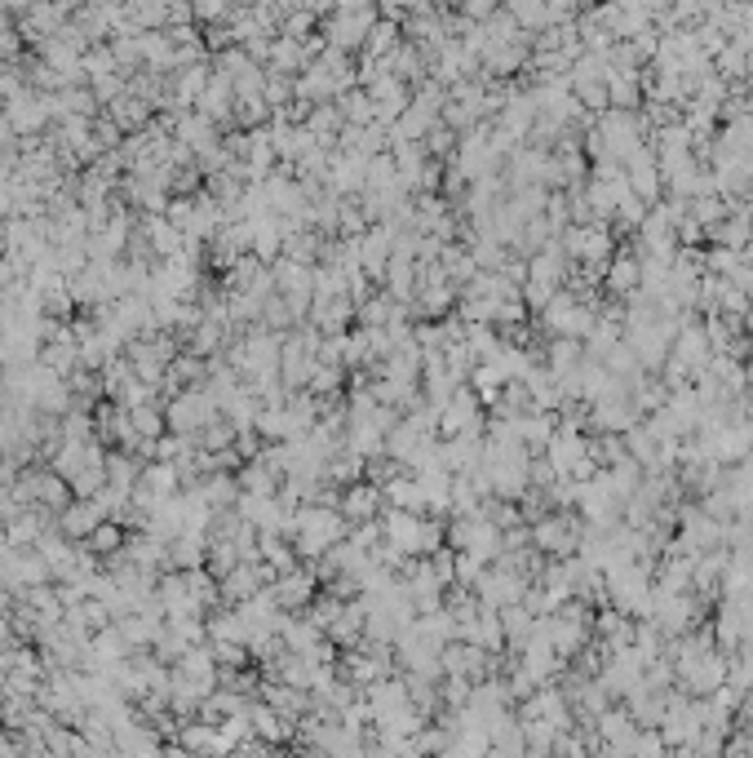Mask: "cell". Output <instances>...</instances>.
<instances>
[{
    "instance_id": "6da1fadb",
    "label": "cell",
    "mask_w": 753,
    "mask_h": 758,
    "mask_svg": "<svg viewBox=\"0 0 753 758\" xmlns=\"http://www.w3.org/2000/svg\"><path fill=\"white\" fill-rule=\"evenodd\" d=\"M213 417H222V408L213 404V395L204 391V386L182 391L178 399L164 404V426H169V435H187V439H195V444H200V430L209 426Z\"/></svg>"
},
{
    "instance_id": "7a4b0ae2",
    "label": "cell",
    "mask_w": 753,
    "mask_h": 758,
    "mask_svg": "<svg viewBox=\"0 0 753 758\" xmlns=\"http://www.w3.org/2000/svg\"><path fill=\"white\" fill-rule=\"evenodd\" d=\"M0 116L9 120L14 138H40V133H49V125H54L45 111V94H36V89H18V94L5 102Z\"/></svg>"
},
{
    "instance_id": "3957f363",
    "label": "cell",
    "mask_w": 753,
    "mask_h": 758,
    "mask_svg": "<svg viewBox=\"0 0 753 758\" xmlns=\"http://www.w3.org/2000/svg\"><path fill=\"white\" fill-rule=\"evenodd\" d=\"M271 594H275V603H280V612H302V608H311L315 594H319L315 568H311V563H302V568L284 572V577L271 586Z\"/></svg>"
},
{
    "instance_id": "277c9868",
    "label": "cell",
    "mask_w": 753,
    "mask_h": 758,
    "mask_svg": "<svg viewBox=\"0 0 753 758\" xmlns=\"http://www.w3.org/2000/svg\"><path fill=\"white\" fill-rule=\"evenodd\" d=\"M98 524H107V510H102L98 497H76L63 515H58V532H63L67 541H89V532Z\"/></svg>"
},
{
    "instance_id": "5b68a950",
    "label": "cell",
    "mask_w": 753,
    "mask_h": 758,
    "mask_svg": "<svg viewBox=\"0 0 753 758\" xmlns=\"http://www.w3.org/2000/svg\"><path fill=\"white\" fill-rule=\"evenodd\" d=\"M173 138H178V142L191 151L195 160H200V156H209V151H218V147H222V129L213 125L209 116H200V111H187V116L178 120V129H173Z\"/></svg>"
},
{
    "instance_id": "8992f818",
    "label": "cell",
    "mask_w": 753,
    "mask_h": 758,
    "mask_svg": "<svg viewBox=\"0 0 753 758\" xmlns=\"http://www.w3.org/2000/svg\"><path fill=\"white\" fill-rule=\"evenodd\" d=\"M342 519L350 528L355 524H377L381 515H386V497H381V488H373V484H355V488H346L342 493Z\"/></svg>"
},
{
    "instance_id": "52a82bcc",
    "label": "cell",
    "mask_w": 753,
    "mask_h": 758,
    "mask_svg": "<svg viewBox=\"0 0 753 758\" xmlns=\"http://www.w3.org/2000/svg\"><path fill=\"white\" fill-rule=\"evenodd\" d=\"M311 324L324 337H346L350 324H355V302L342 293V297H315L311 306Z\"/></svg>"
},
{
    "instance_id": "ba28073f",
    "label": "cell",
    "mask_w": 753,
    "mask_h": 758,
    "mask_svg": "<svg viewBox=\"0 0 753 758\" xmlns=\"http://www.w3.org/2000/svg\"><path fill=\"white\" fill-rule=\"evenodd\" d=\"M125 559L133 563V568L151 572V577H164V572H173V568H169V546H164L160 537H151V532H129Z\"/></svg>"
},
{
    "instance_id": "9c48e42d",
    "label": "cell",
    "mask_w": 753,
    "mask_h": 758,
    "mask_svg": "<svg viewBox=\"0 0 753 758\" xmlns=\"http://www.w3.org/2000/svg\"><path fill=\"white\" fill-rule=\"evenodd\" d=\"M421 519L426 515H408V510H386L381 515V528H386V541L408 559H421Z\"/></svg>"
},
{
    "instance_id": "30bf717a",
    "label": "cell",
    "mask_w": 753,
    "mask_h": 758,
    "mask_svg": "<svg viewBox=\"0 0 753 758\" xmlns=\"http://www.w3.org/2000/svg\"><path fill=\"white\" fill-rule=\"evenodd\" d=\"M156 603L164 612V621H178V617H200L191 603V590H187V577L182 572H164L156 581Z\"/></svg>"
},
{
    "instance_id": "8fae6325",
    "label": "cell",
    "mask_w": 753,
    "mask_h": 758,
    "mask_svg": "<svg viewBox=\"0 0 753 758\" xmlns=\"http://www.w3.org/2000/svg\"><path fill=\"white\" fill-rule=\"evenodd\" d=\"M111 120H116V129L125 133V138H133V133H142V129H151V120H156V111H151V102H142V98H116L111 107H102Z\"/></svg>"
},
{
    "instance_id": "7c38bea8",
    "label": "cell",
    "mask_w": 753,
    "mask_h": 758,
    "mask_svg": "<svg viewBox=\"0 0 753 758\" xmlns=\"http://www.w3.org/2000/svg\"><path fill=\"white\" fill-rule=\"evenodd\" d=\"M390 63V76L399 80V85H408V89H417L421 80H430V63H426V54H421L412 40H404V45L395 49V54L386 58Z\"/></svg>"
},
{
    "instance_id": "4fadbf2b",
    "label": "cell",
    "mask_w": 753,
    "mask_h": 758,
    "mask_svg": "<svg viewBox=\"0 0 753 758\" xmlns=\"http://www.w3.org/2000/svg\"><path fill=\"white\" fill-rule=\"evenodd\" d=\"M151 462H138L133 453H120V448H111L107 453V488L111 493H120V497H129L133 488H138V479H142V470H147Z\"/></svg>"
},
{
    "instance_id": "5bb4252c",
    "label": "cell",
    "mask_w": 753,
    "mask_h": 758,
    "mask_svg": "<svg viewBox=\"0 0 753 758\" xmlns=\"http://www.w3.org/2000/svg\"><path fill=\"white\" fill-rule=\"evenodd\" d=\"M222 590V608H240V603H249L253 594H262V581H257V563H240L235 572H226L218 581Z\"/></svg>"
},
{
    "instance_id": "9a60e30c",
    "label": "cell",
    "mask_w": 753,
    "mask_h": 758,
    "mask_svg": "<svg viewBox=\"0 0 753 758\" xmlns=\"http://www.w3.org/2000/svg\"><path fill=\"white\" fill-rule=\"evenodd\" d=\"M337 94H342V89H337V80L328 76V71L319 67V63H311V67L302 71V76H297V102L324 107V102H337Z\"/></svg>"
},
{
    "instance_id": "2e32d148",
    "label": "cell",
    "mask_w": 753,
    "mask_h": 758,
    "mask_svg": "<svg viewBox=\"0 0 753 758\" xmlns=\"http://www.w3.org/2000/svg\"><path fill=\"white\" fill-rule=\"evenodd\" d=\"M235 484H240L244 497H280L284 479L275 475L271 466H262V462H244L240 470H235Z\"/></svg>"
},
{
    "instance_id": "e0dca14e",
    "label": "cell",
    "mask_w": 753,
    "mask_h": 758,
    "mask_svg": "<svg viewBox=\"0 0 753 758\" xmlns=\"http://www.w3.org/2000/svg\"><path fill=\"white\" fill-rule=\"evenodd\" d=\"M638 284H643V258H634V253H616V258L607 262V289L621 293V297H634Z\"/></svg>"
},
{
    "instance_id": "ac0fdd59",
    "label": "cell",
    "mask_w": 753,
    "mask_h": 758,
    "mask_svg": "<svg viewBox=\"0 0 753 758\" xmlns=\"http://www.w3.org/2000/svg\"><path fill=\"white\" fill-rule=\"evenodd\" d=\"M204 559H209V537L182 532V537L169 541V568L173 572H195V568H204Z\"/></svg>"
},
{
    "instance_id": "d6986e66",
    "label": "cell",
    "mask_w": 753,
    "mask_h": 758,
    "mask_svg": "<svg viewBox=\"0 0 753 758\" xmlns=\"http://www.w3.org/2000/svg\"><path fill=\"white\" fill-rule=\"evenodd\" d=\"M138 227L147 231L151 253H156L160 262H169V258H178V253H182V231L173 227L169 218H138Z\"/></svg>"
},
{
    "instance_id": "ffe728a7",
    "label": "cell",
    "mask_w": 753,
    "mask_h": 758,
    "mask_svg": "<svg viewBox=\"0 0 753 758\" xmlns=\"http://www.w3.org/2000/svg\"><path fill=\"white\" fill-rule=\"evenodd\" d=\"M138 488L142 493H151L164 506V501H173L182 493V484H178V466H169V462H151L147 470H142V479H138Z\"/></svg>"
},
{
    "instance_id": "44dd1931",
    "label": "cell",
    "mask_w": 753,
    "mask_h": 758,
    "mask_svg": "<svg viewBox=\"0 0 753 758\" xmlns=\"http://www.w3.org/2000/svg\"><path fill=\"white\" fill-rule=\"evenodd\" d=\"M324 479L333 488H355V484H364V457H355L350 448H337L333 457H328V466H324Z\"/></svg>"
},
{
    "instance_id": "7402d4cb",
    "label": "cell",
    "mask_w": 753,
    "mask_h": 758,
    "mask_svg": "<svg viewBox=\"0 0 753 758\" xmlns=\"http://www.w3.org/2000/svg\"><path fill=\"white\" fill-rule=\"evenodd\" d=\"M426 444H435V439H426V435H421V430L412 426V422H399V426L386 435V457H395L399 466H408L412 457H417Z\"/></svg>"
},
{
    "instance_id": "603a6c76",
    "label": "cell",
    "mask_w": 753,
    "mask_h": 758,
    "mask_svg": "<svg viewBox=\"0 0 753 758\" xmlns=\"http://www.w3.org/2000/svg\"><path fill=\"white\" fill-rule=\"evenodd\" d=\"M125 541H129V532L116 524V519H107V524H98L94 532H89V541H85V550L94 559H116V555H125Z\"/></svg>"
},
{
    "instance_id": "cb8c5ba5",
    "label": "cell",
    "mask_w": 753,
    "mask_h": 758,
    "mask_svg": "<svg viewBox=\"0 0 753 758\" xmlns=\"http://www.w3.org/2000/svg\"><path fill=\"white\" fill-rule=\"evenodd\" d=\"M40 368H49V373H58V377H71L80 368V346H76V337H63V342H49V346H40Z\"/></svg>"
},
{
    "instance_id": "d4e9b609",
    "label": "cell",
    "mask_w": 753,
    "mask_h": 758,
    "mask_svg": "<svg viewBox=\"0 0 753 758\" xmlns=\"http://www.w3.org/2000/svg\"><path fill=\"white\" fill-rule=\"evenodd\" d=\"M381 497H386V510H408V515H426V497H421L417 479L412 475H399L395 484L381 488Z\"/></svg>"
},
{
    "instance_id": "484cf974",
    "label": "cell",
    "mask_w": 753,
    "mask_h": 758,
    "mask_svg": "<svg viewBox=\"0 0 753 758\" xmlns=\"http://www.w3.org/2000/svg\"><path fill=\"white\" fill-rule=\"evenodd\" d=\"M306 67H311V54H306L302 40L275 36V45H271V71H284V76H302Z\"/></svg>"
},
{
    "instance_id": "4316f807",
    "label": "cell",
    "mask_w": 753,
    "mask_h": 758,
    "mask_svg": "<svg viewBox=\"0 0 753 758\" xmlns=\"http://www.w3.org/2000/svg\"><path fill=\"white\" fill-rule=\"evenodd\" d=\"M319 253H324V235L319 231H297V235H284V253L280 258L297 262V266H319Z\"/></svg>"
},
{
    "instance_id": "83f0119b",
    "label": "cell",
    "mask_w": 753,
    "mask_h": 758,
    "mask_svg": "<svg viewBox=\"0 0 753 758\" xmlns=\"http://www.w3.org/2000/svg\"><path fill=\"white\" fill-rule=\"evenodd\" d=\"M399 45H404V27H399V23H386V18H377V23L368 27L364 58H390Z\"/></svg>"
},
{
    "instance_id": "f1b7e54d",
    "label": "cell",
    "mask_w": 753,
    "mask_h": 758,
    "mask_svg": "<svg viewBox=\"0 0 753 758\" xmlns=\"http://www.w3.org/2000/svg\"><path fill=\"white\" fill-rule=\"evenodd\" d=\"M262 98H266V107H271V116H275V111H284V107H293V102H297V76H284V71L266 67Z\"/></svg>"
},
{
    "instance_id": "f546056e",
    "label": "cell",
    "mask_w": 753,
    "mask_h": 758,
    "mask_svg": "<svg viewBox=\"0 0 753 758\" xmlns=\"http://www.w3.org/2000/svg\"><path fill=\"white\" fill-rule=\"evenodd\" d=\"M337 107H342V120L350 129H368L377 120V111H373V98L364 94V89H346V94H337Z\"/></svg>"
},
{
    "instance_id": "4dcf8cb0",
    "label": "cell",
    "mask_w": 753,
    "mask_h": 758,
    "mask_svg": "<svg viewBox=\"0 0 753 758\" xmlns=\"http://www.w3.org/2000/svg\"><path fill=\"white\" fill-rule=\"evenodd\" d=\"M129 27H138V32H164V27H169V0H138V5H129Z\"/></svg>"
},
{
    "instance_id": "1f68e13d",
    "label": "cell",
    "mask_w": 753,
    "mask_h": 758,
    "mask_svg": "<svg viewBox=\"0 0 753 758\" xmlns=\"http://www.w3.org/2000/svg\"><path fill=\"white\" fill-rule=\"evenodd\" d=\"M235 129L240 133L271 129V107H266V98H235Z\"/></svg>"
},
{
    "instance_id": "d6a6232c",
    "label": "cell",
    "mask_w": 753,
    "mask_h": 758,
    "mask_svg": "<svg viewBox=\"0 0 753 758\" xmlns=\"http://www.w3.org/2000/svg\"><path fill=\"white\" fill-rule=\"evenodd\" d=\"M306 391H311L315 399H342L346 395V368L319 364L315 373H311V382H306Z\"/></svg>"
},
{
    "instance_id": "836d02e7",
    "label": "cell",
    "mask_w": 753,
    "mask_h": 758,
    "mask_svg": "<svg viewBox=\"0 0 753 758\" xmlns=\"http://www.w3.org/2000/svg\"><path fill=\"white\" fill-rule=\"evenodd\" d=\"M133 430H138V439H151V444H160L164 435H169V426H164V408L160 404H142L129 413Z\"/></svg>"
},
{
    "instance_id": "e575fe53",
    "label": "cell",
    "mask_w": 753,
    "mask_h": 758,
    "mask_svg": "<svg viewBox=\"0 0 753 758\" xmlns=\"http://www.w3.org/2000/svg\"><path fill=\"white\" fill-rule=\"evenodd\" d=\"M368 227H373V222L359 209V200H342V209H337V240H364Z\"/></svg>"
},
{
    "instance_id": "d590c367",
    "label": "cell",
    "mask_w": 753,
    "mask_h": 758,
    "mask_svg": "<svg viewBox=\"0 0 753 758\" xmlns=\"http://www.w3.org/2000/svg\"><path fill=\"white\" fill-rule=\"evenodd\" d=\"M235 439H240V430H235L231 417H213V422L200 430V448H204V453H226V448H235Z\"/></svg>"
},
{
    "instance_id": "8d00e7d4",
    "label": "cell",
    "mask_w": 753,
    "mask_h": 758,
    "mask_svg": "<svg viewBox=\"0 0 753 758\" xmlns=\"http://www.w3.org/2000/svg\"><path fill=\"white\" fill-rule=\"evenodd\" d=\"M457 142L461 138L448 125H435L426 138H421V147H426V156L435 160V165H452V156H457Z\"/></svg>"
},
{
    "instance_id": "74e56055",
    "label": "cell",
    "mask_w": 753,
    "mask_h": 758,
    "mask_svg": "<svg viewBox=\"0 0 753 758\" xmlns=\"http://www.w3.org/2000/svg\"><path fill=\"white\" fill-rule=\"evenodd\" d=\"M80 71L89 76V85L102 80V76H125L120 63H116V54H111V45H94V49H89V54L80 58Z\"/></svg>"
},
{
    "instance_id": "f35d334b",
    "label": "cell",
    "mask_w": 753,
    "mask_h": 758,
    "mask_svg": "<svg viewBox=\"0 0 753 758\" xmlns=\"http://www.w3.org/2000/svg\"><path fill=\"white\" fill-rule=\"evenodd\" d=\"M399 475H408V470L399 466L395 457H386V453H381V457H368V462H364V484H373V488L395 484Z\"/></svg>"
},
{
    "instance_id": "ab89813d",
    "label": "cell",
    "mask_w": 753,
    "mask_h": 758,
    "mask_svg": "<svg viewBox=\"0 0 753 758\" xmlns=\"http://www.w3.org/2000/svg\"><path fill=\"white\" fill-rule=\"evenodd\" d=\"M204 568L213 572V577H226V572L240 568V550H235V541H209V559H204Z\"/></svg>"
},
{
    "instance_id": "60d3db41",
    "label": "cell",
    "mask_w": 753,
    "mask_h": 758,
    "mask_svg": "<svg viewBox=\"0 0 753 758\" xmlns=\"http://www.w3.org/2000/svg\"><path fill=\"white\" fill-rule=\"evenodd\" d=\"M63 439H67V444H94V439H98L94 413H76V408H71V413L63 417Z\"/></svg>"
},
{
    "instance_id": "b9f144b4",
    "label": "cell",
    "mask_w": 753,
    "mask_h": 758,
    "mask_svg": "<svg viewBox=\"0 0 753 758\" xmlns=\"http://www.w3.org/2000/svg\"><path fill=\"white\" fill-rule=\"evenodd\" d=\"M54 266L63 280H76L80 271H89V253L85 244H63V249H54Z\"/></svg>"
},
{
    "instance_id": "7bdbcfd3",
    "label": "cell",
    "mask_w": 753,
    "mask_h": 758,
    "mask_svg": "<svg viewBox=\"0 0 753 758\" xmlns=\"http://www.w3.org/2000/svg\"><path fill=\"white\" fill-rule=\"evenodd\" d=\"M505 14L514 18V27H519V32H523V27H550V9L536 5V0H519V5H510Z\"/></svg>"
},
{
    "instance_id": "ee69618b",
    "label": "cell",
    "mask_w": 753,
    "mask_h": 758,
    "mask_svg": "<svg viewBox=\"0 0 753 758\" xmlns=\"http://www.w3.org/2000/svg\"><path fill=\"white\" fill-rule=\"evenodd\" d=\"M346 541L355 550H364V555H377L381 541H386V528H381V519H377V524H355V528L346 532Z\"/></svg>"
},
{
    "instance_id": "f6af8a7d",
    "label": "cell",
    "mask_w": 753,
    "mask_h": 758,
    "mask_svg": "<svg viewBox=\"0 0 753 758\" xmlns=\"http://www.w3.org/2000/svg\"><path fill=\"white\" fill-rule=\"evenodd\" d=\"M89 89H94V98L102 102V107H111L116 98L129 94V76H102V80H94Z\"/></svg>"
},
{
    "instance_id": "bcb514c9",
    "label": "cell",
    "mask_w": 753,
    "mask_h": 758,
    "mask_svg": "<svg viewBox=\"0 0 753 758\" xmlns=\"http://www.w3.org/2000/svg\"><path fill=\"white\" fill-rule=\"evenodd\" d=\"M94 142H98L102 151H120V142H125V133L116 129V120H111L107 111H102V116L94 120Z\"/></svg>"
},
{
    "instance_id": "7dc6e473",
    "label": "cell",
    "mask_w": 753,
    "mask_h": 758,
    "mask_svg": "<svg viewBox=\"0 0 753 758\" xmlns=\"http://www.w3.org/2000/svg\"><path fill=\"white\" fill-rule=\"evenodd\" d=\"M315 360L328 368H346V337H319Z\"/></svg>"
},
{
    "instance_id": "c3c4849f",
    "label": "cell",
    "mask_w": 753,
    "mask_h": 758,
    "mask_svg": "<svg viewBox=\"0 0 753 758\" xmlns=\"http://www.w3.org/2000/svg\"><path fill=\"white\" fill-rule=\"evenodd\" d=\"M169 630L178 634L182 643H204V639H209V626H204V617H178V621H169Z\"/></svg>"
},
{
    "instance_id": "681fc988",
    "label": "cell",
    "mask_w": 753,
    "mask_h": 758,
    "mask_svg": "<svg viewBox=\"0 0 753 758\" xmlns=\"http://www.w3.org/2000/svg\"><path fill=\"white\" fill-rule=\"evenodd\" d=\"M156 657L160 661H182V657H187V643L169 630V621H164V630H160V639H156Z\"/></svg>"
},
{
    "instance_id": "f907efd6",
    "label": "cell",
    "mask_w": 753,
    "mask_h": 758,
    "mask_svg": "<svg viewBox=\"0 0 753 758\" xmlns=\"http://www.w3.org/2000/svg\"><path fill=\"white\" fill-rule=\"evenodd\" d=\"M262 448H266V439L257 435V426L240 430V439H235V453H240L244 462H257V457H262Z\"/></svg>"
},
{
    "instance_id": "816d5d0a",
    "label": "cell",
    "mask_w": 753,
    "mask_h": 758,
    "mask_svg": "<svg viewBox=\"0 0 753 758\" xmlns=\"http://www.w3.org/2000/svg\"><path fill=\"white\" fill-rule=\"evenodd\" d=\"M182 670L191 674L195 683H209V674H213V661H209V652H187V657H182Z\"/></svg>"
},
{
    "instance_id": "f5cc1de1",
    "label": "cell",
    "mask_w": 753,
    "mask_h": 758,
    "mask_svg": "<svg viewBox=\"0 0 753 758\" xmlns=\"http://www.w3.org/2000/svg\"><path fill=\"white\" fill-rule=\"evenodd\" d=\"M213 657L240 665V661H244V643H213Z\"/></svg>"
},
{
    "instance_id": "db71d44e",
    "label": "cell",
    "mask_w": 753,
    "mask_h": 758,
    "mask_svg": "<svg viewBox=\"0 0 753 758\" xmlns=\"http://www.w3.org/2000/svg\"><path fill=\"white\" fill-rule=\"evenodd\" d=\"M195 23V5H169V27H191Z\"/></svg>"
},
{
    "instance_id": "11a10c76",
    "label": "cell",
    "mask_w": 753,
    "mask_h": 758,
    "mask_svg": "<svg viewBox=\"0 0 753 758\" xmlns=\"http://www.w3.org/2000/svg\"><path fill=\"white\" fill-rule=\"evenodd\" d=\"M5 218H14V191L0 187V222H5Z\"/></svg>"
}]
</instances>
